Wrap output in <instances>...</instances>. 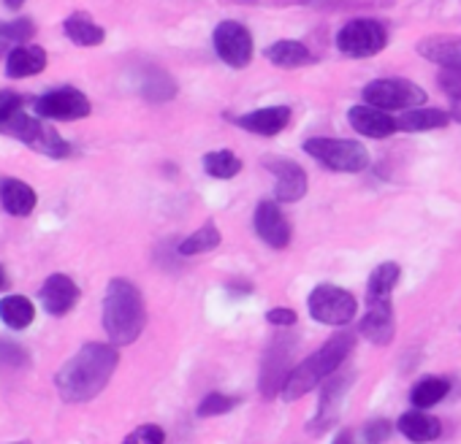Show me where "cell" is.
Listing matches in <instances>:
<instances>
[{
	"instance_id": "cell-1",
	"label": "cell",
	"mask_w": 461,
	"mask_h": 444,
	"mask_svg": "<svg viewBox=\"0 0 461 444\" xmlns=\"http://www.w3.org/2000/svg\"><path fill=\"white\" fill-rule=\"evenodd\" d=\"M117 363H120V355L112 344L90 342L58 371L55 377L58 393L68 404L93 401L114 377Z\"/></svg>"
},
{
	"instance_id": "cell-2",
	"label": "cell",
	"mask_w": 461,
	"mask_h": 444,
	"mask_svg": "<svg viewBox=\"0 0 461 444\" xmlns=\"http://www.w3.org/2000/svg\"><path fill=\"white\" fill-rule=\"evenodd\" d=\"M147 325V309L139 288L131 280H112L104 296V328L112 344L125 347L133 344Z\"/></svg>"
},
{
	"instance_id": "cell-3",
	"label": "cell",
	"mask_w": 461,
	"mask_h": 444,
	"mask_svg": "<svg viewBox=\"0 0 461 444\" xmlns=\"http://www.w3.org/2000/svg\"><path fill=\"white\" fill-rule=\"evenodd\" d=\"M356 347V336L353 333H334L321 350H315L307 360H302L291 377L283 385V398L285 401H299L302 395H307L312 387H318L323 379H329L331 374H337V369L348 360V355Z\"/></svg>"
},
{
	"instance_id": "cell-4",
	"label": "cell",
	"mask_w": 461,
	"mask_h": 444,
	"mask_svg": "<svg viewBox=\"0 0 461 444\" xmlns=\"http://www.w3.org/2000/svg\"><path fill=\"white\" fill-rule=\"evenodd\" d=\"M0 133L9 138H17L25 147H31L47 157H55V160H63L71 155V144L52 125H47L41 117H31L25 109L14 111L9 120L0 122Z\"/></svg>"
},
{
	"instance_id": "cell-5",
	"label": "cell",
	"mask_w": 461,
	"mask_h": 444,
	"mask_svg": "<svg viewBox=\"0 0 461 444\" xmlns=\"http://www.w3.org/2000/svg\"><path fill=\"white\" fill-rule=\"evenodd\" d=\"M304 152L315 157L321 165L339 171V173H358L369 165V152L364 144L350 138H326L315 136L304 141Z\"/></svg>"
},
{
	"instance_id": "cell-6",
	"label": "cell",
	"mask_w": 461,
	"mask_h": 444,
	"mask_svg": "<svg viewBox=\"0 0 461 444\" xmlns=\"http://www.w3.org/2000/svg\"><path fill=\"white\" fill-rule=\"evenodd\" d=\"M385 47H388V31L377 20L358 17V20L345 22L337 33V49H339V55L350 58V60L375 58Z\"/></svg>"
},
{
	"instance_id": "cell-7",
	"label": "cell",
	"mask_w": 461,
	"mask_h": 444,
	"mask_svg": "<svg viewBox=\"0 0 461 444\" xmlns=\"http://www.w3.org/2000/svg\"><path fill=\"white\" fill-rule=\"evenodd\" d=\"M364 103L383 111H410L426 103V90L410 79H375L364 87Z\"/></svg>"
},
{
	"instance_id": "cell-8",
	"label": "cell",
	"mask_w": 461,
	"mask_h": 444,
	"mask_svg": "<svg viewBox=\"0 0 461 444\" xmlns=\"http://www.w3.org/2000/svg\"><path fill=\"white\" fill-rule=\"evenodd\" d=\"M307 306H310V315H312L315 323L334 325V328H342V325L353 323V317L358 312L356 298L345 288H337V285H318L310 293Z\"/></svg>"
},
{
	"instance_id": "cell-9",
	"label": "cell",
	"mask_w": 461,
	"mask_h": 444,
	"mask_svg": "<svg viewBox=\"0 0 461 444\" xmlns=\"http://www.w3.org/2000/svg\"><path fill=\"white\" fill-rule=\"evenodd\" d=\"M294 347H296V339L288 333H280L277 339L269 342L264 360H261V382H258V390L264 398H275L283 393V385L294 371L291 369Z\"/></svg>"
},
{
	"instance_id": "cell-10",
	"label": "cell",
	"mask_w": 461,
	"mask_h": 444,
	"mask_svg": "<svg viewBox=\"0 0 461 444\" xmlns=\"http://www.w3.org/2000/svg\"><path fill=\"white\" fill-rule=\"evenodd\" d=\"M212 44L217 58L228 66V68H248L253 60V33L234 20H225L214 28L212 33Z\"/></svg>"
},
{
	"instance_id": "cell-11",
	"label": "cell",
	"mask_w": 461,
	"mask_h": 444,
	"mask_svg": "<svg viewBox=\"0 0 461 444\" xmlns=\"http://www.w3.org/2000/svg\"><path fill=\"white\" fill-rule=\"evenodd\" d=\"M36 117L41 120H58V122H74V120H85L90 117L93 106L90 98L77 90V87H58L44 93L41 98H36L33 103Z\"/></svg>"
},
{
	"instance_id": "cell-12",
	"label": "cell",
	"mask_w": 461,
	"mask_h": 444,
	"mask_svg": "<svg viewBox=\"0 0 461 444\" xmlns=\"http://www.w3.org/2000/svg\"><path fill=\"white\" fill-rule=\"evenodd\" d=\"M267 168L275 173V195H277L280 203H296V200H302L307 195L310 179H307V171L296 160L269 157Z\"/></svg>"
},
{
	"instance_id": "cell-13",
	"label": "cell",
	"mask_w": 461,
	"mask_h": 444,
	"mask_svg": "<svg viewBox=\"0 0 461 444\" xmlns=\"http://www.w3.org/2000/svg\"><path fill=\"white\" fill-rule=\"evenodd\" d=\"M253 226H256L258 239L269 244L272 250H285L291 244V222L285 219V214L280 211L275 200H261L256 206Z\"/></svg>"
},
{
	"instance_id": "cell-14",
	"label": "cell",
	"mask_w": 461,
	"mask_h": 444,
	"mask_svg": "<svg viewBox=\"0 0 461 444\" xmlns=\"http://www.w3.org/2000/svg\"><path fill=\"white\" fill-rule=\"evenodd\" d=\"M393 331H396V323H393V306H391V301H369L366 315L361 317L358 333L364 339H369L372 344L385 347V344L393 342Z\"/></svg>"
},
{
	"instance_id": "cell-15",
	"label": "cell",
	"mask_w": 461,
	"mask_h": 444,
	"mask_svg": "<svg viewBox=\"0 0 461 444\" xmlns=\"http://www.w3.org/2000/svg\"><path fill=\"white\" fill-rule=\"evenodd\" d=\"M353 382V374H331L326 387H323V395L318 401V412H315V420L310 425L312 433H323L326 428H331L337 422V414H339V406H342V395H345V387Z\"/></svg>"
},
{
	"instance_id": "cell-16",
	"label": "cell",
	"mask_w": 461,
	"mask_h": 444,
	"mask_svg": "<svg viewBox=\"0 0 461 444\" xmlns=\"http://www.w3.org/2000/svg\"><path fill=\"white\" fill-rule=\"evenodd\" d=\"M348 122L353 125V130L358 136H366V138H388L399 130L396 120L383 111V109H375V106H366V103H358L348 111Z\"/></svg>"
},
{
	"instance_id": "cell-17",
	"label": "cell",
	"mask_w": 461,
	"mask_h": 444,
	"mask_svg": "<svg viewBox=\"0 0 461 444\" xmlns=\"http://www.w3.org/2000/svg\"><path fill=\"white\" fill-rule=\"evenodd\" d=\"M415 52L423 60L439 66L442 71L461 74V39L458 36H429L418 41Z\"/></svg>"
},
{
	"instance_id": "cell-18",
	"label": "cell",
	"mask_w": 461,
	"mask_h": 444,
	"mask_svg": "<svg viewBox=\"0 0 461 444\" xmlns=\"http://www.w3.org/2000/svg\"><path fill=\"white\" fill-rule=\"evenodd\" d=\"M79 301V288L71 277L66 274H52L44 285H41V306L55 315V317H63L68 315Z\"/></svg>"
},
{
	"instance_id": "cell-19",
	"label": "cell",
	"mask_w": 461,
	"mask_h": 444,
	"mask_svg": "<svg viewBox=\"0 0 461 444\" xmlns=\"http://www.w3.org/2000/svg\"><path fill=\"white\" fill-rule=\"evenodd\" d=\"M291 122V109L288 106H267V109H256L250 114H242L237 120V125L248 133L256 136H277L288 128Z\"/></svg>"
},
{
	"instance_id": "cell-20",
	"label": "cell",
	"mask_w": 461,
	"mask_h": 444,
	"mask_svg": "<svg viewBox=\"0 0 461 444\" xmlns=\"http://www.w3.org/2000/svg\"><path fill=\"white\" fill-rule=\"evenodd\" d=\"M47 49L39 47V44H23V47H14L9 55H6V76L9 79H28V76H36L47 68Z\"/></svg>"
},
{
	"instance_id": "cell-21",
	"label": "cell",
	"mask_w": 461,
	"mask_h": 444,
	"mask_svg": "<svg viewBox=\"0 0 461 444\" xmlns=\"http://www.w3.org/2000/svg\"><path fill=\"white\" fill-rule=\"evenodd\" d=\"M0 203H4V209L14 217H28V214H33L39 195L23 179H0Z\"/></svg>"
},
{
	"instance_id": "cell-22",
	"label": "cell",
	"mask_w": 461,
	"mask_h": 444,
	"mask_svg": "<svg viewBox=\"0 0 461 444\" xmlns=\"http://www.w3.org/2000/svg\"><path fill=\"white\" fill-rule=\"evenodd\" d=\"M399 433L415 444H429V441H437L439 433H442V425L437 417L426 414L423 409H412V412H404L396 422Z\"/></svg>"
},
{
	"instance_id": "cell-23",
	"label": "cell",
	"mask_w": 461,
	"mask_h": 444,
	"mask_svg": "<svg viewBox=\"0 0 461 444\" xmlns=\"http://www.w3.org/2000/svg\"><path fill=\"white\" fill-rule=\"evenodd\" d=\"M264 58L275 66V68H285V71H294V68H304L312 60V52L307 49V44L302 41H291V39H283V41H275L264 49Z\"/></svg>"
},
{
	"instance_id": "cell-24",
	"label": "cell",
	"mask_w": 461,
	"mask_h": 444,
	"mask_svg": "<svg viewBox=\"0 0 461 444\" xmlns=\"http://www.w3.org/2000/svg\"><path fill=\"white\" fill-rule=\"evenodd\" d=\"M399 130L404 133H426V130H439V128H447L450 125V111H442V109H410L404 111L399 120H396Z\"/></svg>"
},
{
	"instance_id": "cell-25",
	"label": "cell",
	"mask_w": 461,
	"mask_h": 444,
	"mask_svg": "<svg viewBox=\"0 0 461 444\" xmlns=\"http://www.w3.org/2000/svg\"><path fill=\"white\" fill-rule=\"evenodd\" d=\"M141 95L149 103H166L176 95V82L171 79V74H166L163 68L147 66L141 74Z\"/></svg>"
},
{
	"instance_id": "cell-26",
	"label": "cell",
	"mask_w": 461,
	"mask_h": 444,
	"mask_svg": "<svg viewBox=\"0 0 461 444\" xmlns=\"http://www.w3.org/2000/svg\"><path fill=\"white\" fill-rule=\"evenodd\" d=\"M36 317V306L25 296H4L0 298V320L12 331H25Z\"/></svg>"
},
{
	"instance_id": "cell-27",
	"label": "cell",
	"mask_w": 461,
	"mask_h": 444,
	"mask_svg": "<svg viewBox=\"0 0 461 444\" xmlns=\"http://www.w3.org/2000/svg\"><path fill=\"white\" fill-rule=\"evenodd\" d=\"M63 31L77 47H101L106 41V31L95 25L87 14H71L63 22Z\"/></svg>"
},
{
	"instance_id": "cell-28",
	"label": "cell",
	"mask_w": 461,
	"mask_h": 444,
	"mask_svg": "<svg viewBox=\"0 0 461 444\" xmlns=\"http://www.w3.org/2000/svg\"><path fill=\"white\" fill-rule=\"evenodd\" d=\"M399 263H380L372 277H369V285H366V301H391V293L399 282Z\"/></svg>"
},
{
	"instance_id": "cell-29",
	"label": "cell",
	"mask_w": 461,
	"mask_h": 444,
	"mask_svg": "<svg viewBox=\"0 0 461 444\" xmlns=\"http://www.w3.org/2000/svg\"><path fill=\"white\" fill-rule=\"evenodd\" d=\"M447 393H450V382H447L445 377H426V379H420V382L412 387L410 401H412L415 409H431V406H437Z\"/></svg>"
},
{
	"instance_id": "cell-30",
	"label": "cell",
	"mask_w": 461,
	"mask_h": 444,
	"mask_svg": "<svg viewBox=\"0 0 461 444\" xmlns=\"http://www.w3.org/2000/svg\"><path fill=\"white\" fill-rule=\"evenodd\" d=\"M203 171L212 179H234L242 171V160L230 149H217L203 155Z\"/></svg>"
},
{
	"instance_id": "cell-31",
	"label": "cell",
	"mask_w": 461,
	"mask_h": 444,
	"mask_svg": "<svg viewBox=\"0 0 461 444\" xmlns=\"http://www.w3.org/2000/svg\"><path fill=\"white\" fill-rule=\"evenodd\" d=\"M220 242H222L220 231L212 226V222H206V226H201L195 234H190V236L179 244V255H185V258L203 255V253H212L214 247H220Z\"/></svg>"
},
{
	"instance_id": "cell-32",
	"label": "cell",
	"mask_w": 461,
	"mask_h": 444,
	"mask_svg": "<svg viewBox=\"0 0 461 444\" xmlns=\"http://www.w3.org/2000/svg\"><path fill=\"white\" fill-rule=\"evenodd\" d=\"M240 404H242V398H240V395L209 393V395H203V398H201V404H198L195 414H198V417H217V414H225V412H230V409H237Z\"/></svg>"
},
{
	"instance_id": "cell-33",
	"label": "cell",
	"mask_w": 461,
	"mask_h": 444,
	"mask_svg": "<svg viewBox=\"0 0 461 444\" xmlns=\"http://www.w3.org/2000/svg\"><path fill=\"white\" fill-rule=\"evenodd\" d=\"M437 84L439 90L447 95L450 101V120L461 125V74H453V71H442L437 76Z\"/></svg>"
},
{
	"instance_id": "cell-34",
	"label": "cell",
	"mask_w": 461,
	"mask_h": 444,
	"mask_svg": "<svg viewBox=\"0 0 461 444\" xmlns=\"http://www.w3.org/2000/svg\"><path fill=\"white\" fill-rule=\"evenodd\" d=\"M36 36V25L28 17H17L12 22H0V39H6L17 47L28 44Z\"/></svg>"
},
{
	"instance_id": "cell-35",
	"label": "cell",
	"mask_w": 461,
	"mask_h": 444,
	"mask_svg": "<svg viewBox=\"0 0 461 444\" xmlns=\"http://www.w3.org/2000/svg\"><path fill=\"white\" fill-rule=\"evenodd\" d=\"M122 444H166V431L160 425L147 422V425H139L133 433H128Z\"/></svg>"
},
{
	"instance_id": "cell-36",
	"label": "cell",
	"mask_w": 461,
	"mask_h": 444,
	"mask_svg": "<svg viewBox=\"0 0 461 444\" xmlns=\"http://www.w3.org/2000/svg\"><path fill=\"white\" fill-rule=\"evenodd\" d=\"M25 109V98L14 90H0V122L9 120L14 111Z\"/></svg>"
},
{
	"instance_id": "cell-37",
	"label": "cell",
	"mask_w": 461,
	"mask_h": 444,
	"mask_svg": "<svg viewBox=\"0 0 461 444\" xmlns=\"http://www.w3.org/2000/svg\"><path fill=\"white\" fill-rule=\"evenodd\" d=\"M391 431H393V425L388 422V420H372L366 428H364V439H366V444H383V441H388V436H391Z\"/></svg>"
},
{
	"instance_id": "cell-38",
	"label": "cell",
	"mask_w": 461,
	"mask_h": 444,
	"mask_svg": "<svg viewBox=\"0 0 461 444\" xmlns=\"http://www.w3.org/2000/svg\"><path fill=\"white\" fill-rule=\"evenodd\" d=\"M267 320H269L275 328H291V325L299 323V315H296L291 306H275V309L267 312Z\"/></svg>"
},
{
	"instance_id": "cell-39",
	"label": "cell",
	"mask_w": 461,
	"mask_h": 444,
	"mask_svg": "<svg viewBox=\"0 0 461 444\" xmlns=\"http://www.w3.org/2000/svg\"><path fill=\"white\" fill-rule=\"evenodd\" d=\"M331 444H353V436H350V431H342Z\"/></svg>"
},
{
	"instance_id": "cell-40",
	"label": "cell",
	"mask_w": 461,
	"mask_h": 444,
	"mask_svg": "<svg viewBox=\"0 0 461 444\" xmlns=\"http://www.w3.org/2000/svg\"><path fill=\"white\" fill-rule=\"evenodd\" d=\"M25 4H28V0H4V6H6V9H12V12L23 9Z\"/></svg>"
},
{
	"instance_id": "cell-41",
	"label": "cell",
	"mask_w": 461,
	"mask_h": 444,
	"mask_svg": "<svg viewBox=\"0 0 461 444\" xmlns=\"http://www.w3.org/2000/svg\"><path fill=\"white\" fill-rule=\"evenodd\" d=\"M9 288V277H6V269L0 266V290H6Z\"/></svg>"
},
{
	"instance_id": "cell-42",
	"label": "cell",
	"mask_w": 461,
	"mask_h": 444,
	"mask_svg": "<svg viewBox=\"0 0 461 444\" xmlns=\"http://www.w3.org/2000/svg\"><path fill=\"white\" fill-rule=\"evenodd\" d=\"M9 44H12V41H6V39H0V55H9V52H12V49H9Z\"/></svg>"
},
{
	"instance_id": "cell-43",
	"label": "cell",
	"mask_w": 461,
	"mask_h": 444,
	"mask_svg": "<svg viewBox=\"0 0 461 444\" xmlns=\"http://www.w3.org/2000/svg\"><path fill=\"white\" fill-rule=\"evenodd\" d=\"M12 444H31V441H12Z\"/></svg>"
}]
</instances>
